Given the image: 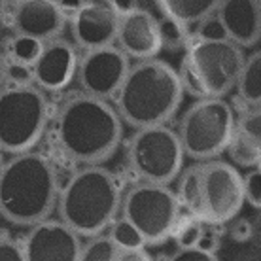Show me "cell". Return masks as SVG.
<instances>
[{"instance_id": "7c38bea8", "label": "cell", "mask_w": 261, "mask_h": 261, "mask_svg": "<svg viewBox=\"0 0 261 261\" xmlns=\"http://www.w3.org/2000/svg\"><path fill=\"white\" fill-rule=\"evenodd\" d=\"M121 12L114 0H84L72 10V38L84 51L116 46Z\"/></svg>"}, {"instance_id": "4dcf8cb0", "label": "cell", "mask_w": 261, "mask_h": 261, "mask_svg": "<svg viewBox=\"0 0 261 261\" xmlns=\"http://www.w3.org/2000/svg\"><path fill=\"white\" fill-rule=\"evenodd\" d=\"M167 261H218L216 255H210L199 248L191 250H178L176 254H172Z\"/></svg>"}, {"instance_id": "484cf974", "label": "cell", "mask_w": 261, "mask_h": 261, "mask_svg": "<svg viewBox=\"0 0 261 261\" xmlns=\"http://www.w3.org/2000/svg\"><path fill=\"white\" fill-rule=\"evenodd\" d=\"M159 31H161V44H163V47H169V49L174 51V49L188 46V40H190L191 34L190 29L178 25V23L167 19V17H161L159 19Z\"/></svg>"}, {"instance_id": "ffe728a7", "label": "cell", "mask_w": 261, "mask_h": 261, "mask_svg": "<svg viewBox=\"0 0 261 261\" xmlns=\"http://www.w3.org/2000/svg\"><path fill=\"white\" fill-rule=\"evenodd\" d=\"M237 114L246 108H259L261 106V49L244 57L241 74L235 85Z\"/></svg>"}, {"instance_id": "7402d4cb", "label": "cell", "mask_w": 261, "mask_h": 261, "mask_svg": "<svg viewBox=\"0 0 261 261\" xmlns=\"http://www.w3.org/2000/svg\"><path fill=\"white\" fill-rule=\"evenodd\" d=\"M202 229H204V223L199 218L186 214V212H180L178 222L174 225V231H172L170 237L174 239L178 250H191L199 246V241H201L202 237Z\"/></svg>"}, {"instance_id": "d6a6232c", "label": "cell", "mask_w": 261, "mask_h": 261, "mask_svg": "<svg viewBox=\"0 0 261 261\" xmlns=\"http://www.w3.org/2000/svg\"><path fill=\"white\" fill-rule=\"evenodd\" d=\"M254 244L261 252V210H257V216L254 218Z\"/></svg>"}, {"instance_id": "ba28073f", "label": "cell", "mask_w": 261, "mask_h": 261, "mask_svg": "<svg viewBox=\"0 0 261 261\" xmlns=\"http://www.w3.org/2000/svg\"><path fill=\"white\" fill-rule=\"evenodd\" d=\"M184 150L169 125L137 129L127 144V163L138 182L169 186L184 167Z\"/></svg>"}, {"instance_id": "277c9868", "label": "cell", "mask_w": 261, "mask_h": 261, "mask_svg": "<svg viewBox=\"0 0 261 261\" xmlns=\"http://www.w3.org/2000/svg\"><path fill=\"white\" fill-rule=\"evenodd\" d=\"M121 184L100 165L76 170L59 191L61 222L78 237H98L116 222L121 210Z\"/></svg>"}, {"instance_id": "30bf717a", "label": "cell", "mask_w": 261, "mask_h": 261, "mask_svg": "<svg viewBox=\"0 0 261 261\" xmlns=\"http://www.w3.org/2000/svg\"><path fill=\"white\" fill-rule=\"evenodd\" d=\"M201 174V222L225 225L239 218L244 206L242 174L233 165L212 159L199 163Z\"/></svg>"}, {"instance_id": "83f0119b", "label": "cell", "mask_w": 261, "mask_h": 261, "mask_svg": "<svg viewBox=\"0 0 261 261\" xmlns=\"http://www.w3.org/2000/svg\"><path fill=\"white\" fill-rule=\"evenodd\" d=\"M244 186V202H250L254 208L261 210V170H250L246 176H242Z\"/></svg>"}, {"instance_id": "7a4b0ae2", "label": "cell", "mask_w": 261, "mask_h": 261, "mask_svg": "<svg viewBox=\"0 0 261 261\" xmlns=\"http://www.w3.org/2000/svg\"><path fill=\"white\" fill-rule=\"evenodd\" d=\"M59 199L57 170L40 151L17 153L0 169V214L17 225H36L49 218Z\"/></svg>"}, {"instance_id": "9a60e30c", "label": "cell", "mask_w": 261, "mask_h": 261, "mask_svg": "<svg viewBox=\"0 0 261 261\" xmlns=\"http://www.w3.org/2000/svg\"><path fill=\"white\" fill-rule=\"evenodd\" d=\"M116 46L129 59H155L159 51L163 49L159 19L151 12L140 6L123 12L119 17Z\"/></svg>"}, {"instance_id": "44dd1931", "label": "cell", "mask_w": 261, "mask_h": 261, "mask_svg": "<svg viewBox=\"0 0 261 261\" xmlns=\"http://www.w3.org/2000/svg\"><path fill=\"white\" fill-rule=\"evenodd\" d=\"M182 212L201 220V174L199 165L184 169L178 176V190L174 191Z\"/></svg>"}, {"instance_id": "5b68a950", "label": "cell", "mask_w": 261, "mask_h": 261, "mask_svg": "<svg viewBox=\"0 0 261 261\" xmlns=\"http://www.w3.org/2000/svg\"><path fill=\"white\" fill-rule=\"evenodd\" d=\"M244 51L229 38H197L190 34L178 66L182 91L199 98H223L235 89Z\"/></svg>"}, {"instance_id": "8d00e7d4", "label": "cell", "mask_w": 261, "mask_h": 261, "mask_svg": "<svg viewBox=\"0 0 261 261\" xmlns=\"http://www.w3.org/2000/svg\"><path fill=\"white\" fill-rule=\"evenodd\" d=\"M255 169H259V170H261V161H259V163H257V167H255Z\"/></svg>"}, {"instance_id": "e0dca14e", "label": "cell", "mask_w": 261, "mask_h": 261, "mask_svg": "<svg viewBox=\"0 0 261 261\" xmlns=\"http://www.w3.org/2000/svg\"><path fill=\"white\" fill-rule=\"evenodd\" d=\"M214 15L225 36L242 49L261 42L259 0H220Z\"/></svg>"}, {"instance_id": "d4e9b609", "label": "cell", "mask_w": 261, "mask_h": 261, "mask_svg": "<svg viewBox=\"0 0 261 261\" xmlns=\"http://www.w3.org/2000/svg\"><path fill=\"white\" fill-rule=\"evenodd\" d=\"M119 248L112 242L108 235L91 237L89 241L82 244L78 261H116Z\"/></svg>"}, {"instance_id": "3957f363", "label": "cell", "mask_w": 261, "mask_h": 261, "mask_svg": "<svg viewBox=\"0 0 261 261\" xmlns=\"http://www.w3.org/2000/svg\"><path fill=\"white\" fill-rule=\"evenodd\" d=\"M178 72L161 59L130 65L123 85L114 97V108L133 129L167 125L182 105Z\"/></svg>"}, {"instance_id": "2e32d148", "label": "cell", "mask_w": 261, "mask_h": 261, "mask_svg": "<svg viewBox=\"0 0 261 261\" xmlns=\"http://www.w3.org/2000/svg\"><path fill=\"white\" fill-rule=\"evenodd\" d=\"M78 51L70 42L55 38L42 44L38 59L33 65V82L44 93L66 89L78 72Z\"/></svg>"}, {"instance_id": "f1b7e54d", "label": "cell", "mask_w": 261, "mask_h": 261, "mask_svg": "<svg viewBox=\"0 0 261 261\" xmlns=\"http://www.w3.org/2000/svg\"><path fill=\"white\" fill-rule=\"evenodd\" d=\"M6 82L10 85H17V87H23V85H33V66L21 65V63H13V61H6Z\"/></svg>"}, {"instance_id": "8992f818", "label": "cell", "mask_w": 261, "mask_h": 261, "mask_svg": "<svg viewBox=\"0 0 261 261\" xmlns=\"http://www.w3.org/2000/svg\"><path fill=\"white\" fill-rule=\"evenodd\" d=\"M49 102L36 85H8L0 89V151L25 153L44 137Z\"/></svg>"}, {"instance_id": "74e56055", "label": "cell", "mask_w": 261, "mask_h": 261, "mask_svg": "<svg viewBox=\"0 0 261 261\" xmlns=\"http://www.w3.org/2000/svg\"><path fill=\"white\" fill-rule=\"evenodd\" d=\"M0 169H2V161H0Z\"/></svg>"}, {"instance_id": "6da1fadb", "label": "cell", "mask_w": 261, "mask_h": 261, "mask_svg": "<svg viewBox=\"0 0 261 261\" xmlns=\"http://www.w3.org/2000/svg\"><path fill=\"white\" fill-rule=\"evenodd\" d=\"M123 121L110 100L76 93L65 98L53 118V140L70 161L93 167L108 161L121 144Z\"/></svg>"}, {"instance_id": "d590c367", "label": "cell", "mask_w": 261, "mask_h": 261, "mask_svg": "<svg viewBox=\"0 0 261 261\" xmlns=\"http://www.w3.org/2000/svg\"><path fill=\"white\" fill-rule=\"evenodd\" d=\"M244 261H261V252L257 248L252 252V254H246L244 255Z\"/></svg>"}, {"instance_id": "5bb4252c", "label": "cell", "mask_w": 261, "mask_h": 261, "mask_svg": "<svg viewBox=\"0 0 261 261\" xmlns=\"http://www.w3.org/2000/svg\"><path fill=\"white\" fill-rule=\"evenodd\" d=\"M23 244L27 261H78L82 241L63 222L44 220L27 233Z\"/></svg>"}, {"instance_id": "f35d334b", "label": "cell", "mask_w": 261, "mask_h": 261, "mask_svg": "<svg viewBox=\"0 0 261 261\" xmlns=\"http://www.w3.org/2000/svg\"><path fill=\"white\" fill-rule=\"evenodd\" d=\"M259 8H261V0H259Z\"/></svg>"}, {"instance_id": "1f68e13d", "label": "cell", "mask_w": 261, "mask_h": 261, "mask_svg": "<svg viewBox=\"0 0 261 261\" xmlns=\"http://www.w3.org/2000/svg\"><path fill=\"white\" fill-rule=\"evenodd\" d=\"M116 261H153L146 250H119Z\"/></svg>"}, {"instance_id": "836d02e7", "label": "cell", "mask_w": 261, "mask_h": 261, "mask_svg": "<svg viewBox=\"0 0 261 261\" xmlns=\"http://www.w3.org/2000/svg\"><path fill=\"white\" fill-rule=\"evenodd\" d=\"M4 72H6V59H4V53L0 51V89H2V84L6 82Z\"/></svg>"}, {"instance_id": "52a82bcc", "label": "cell", "mask_w": 261, "mask_h": 261, "mask_svg": "<svg viewBox=\"0 0 261 261\" xmlns=\"http://www.w3.org/2000/svg\"><path fill=\"white\" fill-rule=\"evenodd\" d=\"M235 108L225 98H199L184 112L176 135L184 155L195 161H212L227 150L233 127Z\"/></svg>"}, {"instance_id": "9c48e42d", "label": "cell", "mask_w": 261, "mask_h": 261, "mask_svg": "<svg viewBox=\"0 0 261 261\" xmlns=\"http://www.w3.org/2000/svg\"><path fill=\"white\" fill-rule=\"evenodd\" d=\"M182 208L169 186L137 182L121 199V218L133 223L146 244L170 239Z\"/></svg>"}, {"instance_id": "4316f807", "label": "cell", "mask_w": 261, "mask_h": 261, "mask_svg": "<svg viewBox=\"0 0 261 261\" xmlns=\"http://www.w3.org/2000/svg\"><path fill=\"white\" fill-rule=\"evenodd\" d=\"M229 223H231L227 229L229 239L235 244H239V246L254 244V222H250L248 218H235L233 222Z\"/></svg>"}, {"instance_id": "ac0fdd59", "label": "cell", "mask_w": 261, "mask_h": 261, "mask_svg": "<svg viewBox=\"0 0 261 261\" xmlns=\"http://www.w3.org/2000/svg\"><path fill=\"white\" fill-rule=\"evenodd\" d=\"M239 167L255 169L261 161V106L237 114L233 135L225 150Z\"/></svg>"}, {"instance_id": "f546056e", "label": "cell", "mask_w": 261, "mask_h": 261, "mask_svg": "<svg viewBox=\"0 0 261 261\" xmlns=\"http://www.w3.org/2000/svg\"><path fill=\"white\" fill-rule=\"evenodd\" d=\"M0 261H27L23 244L8 237H0Z\"/></svg>"}, {"instance_id": "d6986e66", "label": "cell", "mask_w": 261, "mask_h": 261, "mask_svg": "<svg viewBox=\"0 0 261 261\" xmlns=\"http://www.w3.org/2000/svg\"><path fill=\"white\" fill-rule=\"evenodd\" d=\"M163 17L186 29H193L216 13L220 0H155Z\"/></svg>"}, {"instance_id": "cb8c5ba5", "label": "cell", "mask_w": 261, "mask_h": 261, "mask_svg": "<svg viewBox=\"0 0 261 261\" xmlns=\"http://www.w3.org/2000/svg\"><path fill=\"white\" fill-rule=\"evenodd\" d=\"M108 237L119 250H142L146 246L142 235L137 231V227L129 223L125 218H116V222L108 227Z\"/></svg>"}, {"instance_id": "603a6c76", "label": "cell", "mask_w": 261, "mask_h": 261, "mask_svg": "<svg viewBox=\"0 0 261 261\" xmlns=\"http://www.w3.org/2000/svg\"><path fill=\"white\" fill-rule=\"evenodd\" d=\"M42 44L33 38H25V36H13L8 40L6 53L4 59L13 61V63H21V65L33 66L34 61L38 59Z\"/></svg>"}, {"instance_id": "4fadbf2b", "label": "cell", "mask_w": 261, "mask_h": 261, "mask_svg": "<svg viewBox=\"0 0 261 261\" xmlns=\"http://www.w3.org/2000/svg\"><path fill=\"white\" fill-rule=\"evenodd\" d=\"M8 21L15 36L44 44L59 38L68 12L59 0H13L8 8Z\"/></svg>"}, {"instance_id": "e575fe53", "label": "cell", "mask_w": 261, "mask_h": 261, "mask_svg": "<svg viewBox=\"0 0 261 261\" xmlns=\"http://www.w3.org/2000/svg\"><path fill=\"white\" fill-rule=\"evenodd\" d=\"M8 8H10V0H0V21L8 15Z\"/></svg>"}, {"instance_id": "8fae6325", "label": "cell", "mask_w": 261, "mask_h": 261, "mask_svg": "<svg viewBox=\"0 0 261 261\" xmlns=\"http://www.w3.org/2000/svg\"><path fill=\"white\" fill-rule=\"evenodd\" d=\"M129 68V57L118 46H108L84 51L76 76L82 93L102 100H112L123 85Z\"/></svg>"}]
</instances>
